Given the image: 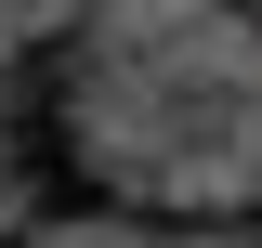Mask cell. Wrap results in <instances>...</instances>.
Returning a JSON list of instances; mask_svg holds the SVG:
<instances>
[{
	"label": "cell",
	"mask_w": 262,
	"mask_h": 248,
	"mask_svg": "<svg viewBox=\"0 0 262 248\" xmlns=\"http://www.w3.org/2000/svg\"><path fill=\"white\" fill-rule=\"evenodd\" d=\"M66 183L144 222H262V13L249 0H79L39 53Z\"/></svg>",
	"instance_id": "obj_1"
}]
</instances>
